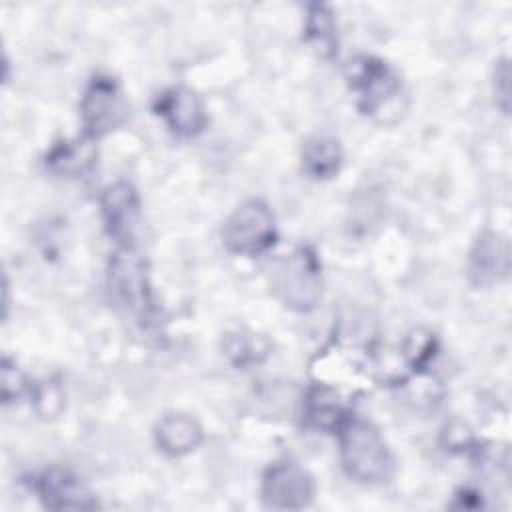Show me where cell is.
Listing matches in <instances>:
<instances>
[{
	"label": "cell",
	"instance_id": "cell-4",
	"mask_svg": "<svg viewBox=\"0 0 512 512\" xmlns=\"http://www.w3.org/2000/svg\"><path fill=\"white\" fill-rule=\"evenodd\" d=\"M108 286L112 300L132 316H148L152 310L150 288L144 260L132 250L122 246L110 260Z\"/></svg>",
	"mask_w": 512,
	"mask_h": 512
},
{
	"label": "cell",
	"instance_id": "cell-16",
	"mask_svg": "<svg viewBox=\"0 0 512 512\" xmlns=\"http://www.w3.org/2000/svg\"><path fill=\"white\" fill-rule=\"evenodd\" d=\"M306 416L316 428H324V430L338 428L346 418L340 402L336 400V394L328 388H314L310 392Z\"/></svg>",
	"mask_w": 512,
	"mask_h": 512
},
{
	"label": "cell",
	"instance_id": "cell-13",
	"mask_svg": "<svg viewBox=\"0 0 512 512\" xmlns=\"http://www.w3.org/2000/svg\"><path fill=\"white\" fill-rule=\"evenodd\" d=\"M96 160V148L90 140H66L56 144L48 156L46 166L56 174L80 176Z\"/></svg>",
	"mask_w": 512,
	"mask_h": 512
},
{
	"label": "cell",
	"instance_id": "cell-19",
	"mask_svg": "<svg viewBox=\"0 0 512 512\" xmlns=\"http://www.w3.org/2000/svg\"><path fill=\"white\" fill-rule=\"evenodd\" d=\"M508 78H510L508 64H506V60H502L498 64V68H496V82H494V86L500 84V90H496V98L502 100L500 106H502L504 112H508Z\"/></svg>",
	"mask_w": 512,
	"mask_h": 512
},
{
	"label": "cell",
	"instance_id": "cell-9",
	"mask_svg": "<svg viewBox=\"0 0 512 512\" xmlns=\"http://www.w3.org/2000/svg\"><path fill=\"white\" fill-rule=\"evenodd\" d=\"M154 110L180 136H196L206 126V112L200 98L182 86L164 90L156 98Z\"/></svg>",
	"mask_w": 512,
	"mask_h": 512
},
{
	"label": "cell",
	"instance_id": "cell-12",
	"mask_svg": "<svg viewBox=\"0 0 512 512\" xmlns=\"http://www.w3.org/2000/svg\"><path fill=\"white\" fill-rule=\"evenodd\" d=\"M156 442L166 454L182 456L202 442V428L188 414H168L156 428Z\"/></svg>",
	"mask_w": 512,
	"mask_h": 512
},
{
	"label": "cell",
	"instance_id": "cell-8",
	"mask_svg": "<svg viewBox=\"0 0 512 512\" xmlns=\"http://www.w3.org/2000/svg\"><path fill=\"white\" fill-rule=\"evenodd\" d=\"M102 216L108 234L122 246H130L138 230L140 202L132 184L116 182L102 194Z\"/></svg>",
	"mask_w": 512,
	"mask_h": 512
},
{
	"label": "cell",
	"instance_id": "cell-15",
	"mask_svg": "<svg viewBox=\"0 0 512 512\" xmlns=\"http://www.w3.org/2000/svg\"><path fill=\"white\" fill-rule=\"evenodd\" d=\"M306 40L312 44V48L324 56V58H332L338 50V38H336V26H334V18L328 6L324 4H312L308 8V16H306Z\"/></svg>",
	"mask_w": 512,
	"mask_h": 512
},
{
	"label": "cell",
	"instance_id": "cell-18",
	"mask_svg": "<svg viewBox=\"0 0 512 512\" xmlns=\"http://www.w3.org/2000/svg\"><path fill=\"white\" fill-rule=\"evenodd\" d=\"M24 390V378L16 364H12L8 358H4L2 364V398L4 402H10L12 398H18Z\"/></svg>",
	"mask_w": 512,
	"mask_h": 512
},
{
	"label": "cell",
	"instance_id": "cell-7",
	"mask_svg": "<svg viewBox=\"0 0 512 512\" xmlns=\"http://www.w3.org/2000/svg\"><path fill=\"white\" fill-rule=\"evenodd\" d=\"M312 476L296 462H276L262 478V498L270 508L300 510L314 498Z\"/></svg>",
	"mask_w": 512,
	"mask_h": 512
},
{
	"label": "cell",
	"instance_id": "cell-2",
	"mask_svg": "<svg viewBox=\"0 0 512 512\" xmlns=\"http://www.w3.org/2000/svg\"><path fill=\"white\" fill-rule=\"evenodd\" d=\"M272 284L278 298L286 306L296 310L314 308L322 294L320 264L316 254L306 246L296 248L276 266Z\"/></svg>",
	"mask_w": 512,
	"mask_h": 512
},
{
	"label": "cell",
	"instance_id": "cell-6",
	"mask_svg": "<svg viewBox=\"0 0 512 512\" xmlns=\"http://www.w3.org/2000/svg\"><path fill=\"white\" fill-rule=\"evenodd\" d=\"M82 126L88 138L104 136L126 116V102L118 82L112 76H94L80 102Z\"/></svg>",
	"mask_w": 512,
	"mask_h": 512
},
{
	"label": "cell",
	"instance_id": "cell-11",
	"mask_svg": "<svg viewBox=\"0 0 512 512\" xmlns=\"http://www.w3.org/2000/svg\"><path fill=\"white\" fill-rule=\"evenodd\" d=\"M510 268L508 242L494 232H482L468 258V276L474 286H490L504 278Z\"/></svg>",
	"mask_w": 512,
	"mask_h": 512
},
{
	"label": "cell",
	"instance_id": "cell-1",
	"mask_svg": "<svg viewBox=\"0 0 512 512\" xmlns=\"http://www.w3.org/2000/svg\"><path fill=\"white\" fill-rule=\"evenodd\" d=\"M338 440L342 468L356 482L384 484L394 476V458L370 422L346 416L338 426Z\"/></svg>",
	"mask_w": 512,
	"mask_h": 512
},
{
	"label": "cell",
	"instance_id": "cell-14",
	"mask_svg": "<svg viewBox=\"0 0 512 512\" xmlns=\"http://www.w3.org/2000/svg\"><path fill=\"white\" fill-rule=\"evenodd\" d=\"M342 162L340 144L330 136H314L302 148V168L314 178H332Z\"/></svg>",
	"mask_w": 512,
	"mask_h": 512
},
{
	"label": "cell",
	"instance_id": "cell-3",
	"mask_svg": "<svg viewBox=\"0 0 512 512\" xmlns=\"http://www.w3.org/2000/svg\"><path fill=\"white\" fill-rule=\"evenodd\" d=\"M274 214L262 200H246L224 222L222 242L228 252L256 256L274 244Z\"/></svg>",
	"mask_w": 512,
	"mask_h": 512
},
{
	"label": "cell",
	"instance_id": "cell-17",
	"mask_svg": "<svg viewBox=\"0 0 512 512\" xmlns=\"http://www.w3.org/2000/svg\"><path fill=\"white\" fill-rule=\"evenodd\" d=\"M434 338L428 332H412L406 340V356L414 366H422L432 356Z\"/></svg>",
	"mask_w": 512,
	"mask_h": 512
},
{
	"label": "cell",
	"instance_id": "cell-10",
	"mask_svg": "<svg viewBox=\"0 0 512 512\" xmlns=\"http://www.w3.org/2000/svg\"><path fill=\"white\" fill-rule=\"evenodd\" d=\"M38 498L46 508L64 510V508H96L98 502L90 490L68 470L50 468L44 470L32 482Z\"/></svg>",
	"mask_w": 512,
	"mask_h": 512
},
{
	"label": "cell",
	"instance_id": "cell-5",
	"mask_svg": "<svg viewBox=\"0 0 512 512\" xmlns=\"http://www.w3.org/2000/svg\"><path fill=\"white\" fill-rule=\"evenodd\" d=\"M346 78L364 114L378 112L400 92V82L388 64L376 56L360 54L346 66Z\"/></svg>",
	"mask_w": 512,
	"mask_h": 512
}]
</instances>
